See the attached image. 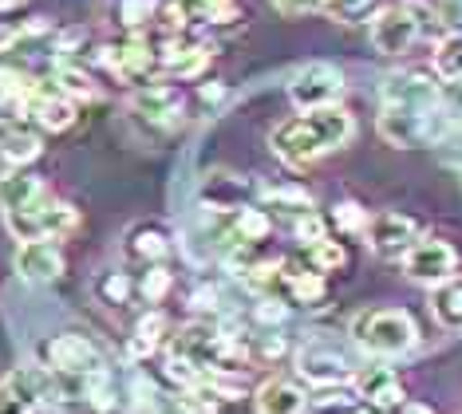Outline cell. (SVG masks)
<instances>
[{
	"label": "cell",
	"instance_id": "cell-40",
	"mask_svg": "<svg viewBox=\"0 0 462 414\" xmlns=\"http://www.w3.org/2000/svg\"><path fill=\"white\" fill-rule=\"evenodd\" d=\"M439 146H447V158H450V162H462V126H458V123L450 126V134H447Z\"/></svg>",
	"mask_w": 462,
	"mask_h": 414
},
{
	"label": "cell",
	"instance_id": "cell-34",
	"mask_svg": "<svg viewBox=\"0 0 462 414\" xmlns=\"http://www.w3.org/2000/svg\"><path fill=\"white\" fill-rule=\"evenodd\" d=\"M435 68L447 83H462V36H447L435 51Z\"/></svg>",
	"mask_w": 462,
	"mask_h": 414
},
{
	"label": "cell",
	"instance_id": "cell-26",
	"mask_svg": "<svg viewBox=\"0 0 462 414\" xmlns=\"http://www.w3.org/2000/svg\"><path fill=\"white\" fill-rule=\"evenodd\" d=\"M309 414H364V399L356 395V387H320L309 399Z\"/></svg>",
	"mask_w": 462,
	"mask_h": 414
},
{
	"label": "cell",
	"instance_id": "cell-31",
	"mask_svg": "<svg viewBox=\"0 0 462 414\" xmlns=\"http://www.w3.org/2000/svg\"><path fill=\"white\" fill-rule=\"evenodd\" d=\"M154 16H159V5H154V0H119V5H115V20L131 32L154 24Z\"/></svg>",
	"mask_w": 462,
	"mask_h": 414
},
{
	"label": "cell",
	"instance_id": "cell-13",
	"mask_svg": "<svg viewBox=\"0 0 462 414\" xmlns=\"http://www.w3.org/2000/svg\"><path fill=\"white\" fill-rule=\"evenodd\" d=\"M277 292L285 296L289 304H297V308H324V300H328V284H324V272L309 269V264H304L300 257L281 264Z\"/></svg>",
	"mask_w": 462,
	"mask_h": 414
},
{
	"label": "cell",
	"instance_id": "cell-1",
	"mask_svg": "<svg viewBox=\"0 0 462 414\" xmlns=\"http://www.w3.org/2000/svg\"><path fill=\"white\" fill-rule=\"evenodd\" d=\"M356 134V123L344 107H320V111H304L297 119H285L281 126H273L269 146L281 162L289 166H309L317 158L340 151L344 143Z\"/></svg>",
	"mask_w": 462,
	"mask_h": 414
},
{
	"label": "cell",
	"instance_id": "cell-39",
	"mask_svg": "<svg viewBox=\"0 0 462 414\" xmlns=\"http://www.w3.org/2000/svg\"><path fill=\"white\" fill-rule=\"evenodd\" d=\"M273 5H277L281 13H289V16H300V13H312V8H320L324 0H273Z\"/></svg>",
	"mask_w": 462,
	"mask_h": 414
},
{
	"label": "cell",
	"instance_id": "cell-28",
	"mask_svg": "<svg viewBox=\"0 0 462 414\" xmlns=\"http://www.w3.org/2000/svg\"><path fill=\"white\" fill-rule=\"evenodd\" d=\"M300 261L309 264V269H317V272H336V269H344V264H348V249L324 233V237L309 241V245L300 249Z\"/></svg>",
	"mask_w": 462,
	"mask_h": 414
},
{
	"label": "cell",
	"instance_id": "cell-36",
	"mask_svg": "<svg viewBox=\"0 0 462 414\" xmlns=\"http://www.w3.org/2000/svg\"><path fill=\"white\" fill-rule=\"evenodd\" d=\"M265 201L269 206H281L285 214H309L312 209V198L304 194V189H297V186H277V189H265Z\"/></svg>",
	"mask_w": 462,
	"mask_h": 414
},
{
	"label": "cell",
	"instance_id": "cell-19",
	"mask_svg": "<svg viewBox=\"0 0 462 414\" xmlns=\"http://www.w3.org/2000/svg\"><path fill=\"white\" fill-rule=\"evenodd\" d=\"M383 107H439V87L423 71H399L380 91Z\"/></svg>",
	"mask_w": 462,
	"mask_h": 414
},
{
	"label": "cell",
	"instance_id": "cell-14",
	"mask_svg": "<svg viewBox=\"0 0 462 414\" xmlns=\"http://www.w3.org/2000/svg\"><path fill=\"white\" fill-rule=\"evenodd\" d=\"M16 276L28 284H48L56 276H64L68 269V257L56 241H28V245L16 249Z\"/></svg>",
	"mask_w": 462,
	"mask_h": 414
},
{
	"label": "cell",
	"instance_id": "cell-29",
	"mask_svg": "<svg viewBox=\"0 0 462 414\" xmlns=\"http://www.w3.org/2000/svg\"><path fill=\"white\" fill-rule=\"evenodd\" d=\"M134 292H139V284H134L127 272H115V269H111V272H103L99 281H96V296H99L103 304H111V308L127 304Z\"/></svg>",
	"mask_w": 462,
	"mask_h": 414
},
{
	"label": "cell",
	"instance_id": "cell-37",
	"mask_svg": "<svg viewBox=\"0 0 462 414\" xmlns=\"http://www.w3.org/2000/svg\"><path fill=\"white\" fill-rule=\"evenodd\" d=\"M320 8L332 20H356V16H364L367 8H372V0H324Z\"/></svg>",
	"mask_w": 462,
	"mask_h": 414
},
{
	"label": "cell",
	"instance_id": "cell-8",
	"mask_svg": "<svg viewBox=\"0 0 462 414\" xmlns=\"http://www.w3.org/2000/svg\"><path fill=\"white\" fill-rule=\"evenodd\" d=\"M458 269L455 245H447L443 237H419L415 249L403 257V272L419 284H443Z\"/></svg>",
	"mask_w": 462,
	"mask_h": 414
},
{
	"label": "cell",
	"instance_id": "cell-9",
	"mask_svg": "<svg viewBox=\"0 0 462 414\" xmlns=\"http://www.w3.org/2000/svg\"><path fill=\"white\" fill-rule=\"evenodd\" d=\"M48 399L44 367H16L0 379V414H36Z\"/></svg>",
	"mask_w": 462,
	"mask_h": 414
},
{
	"label": "cell",
	"instance_id": "cell-17",
	"mask_svg": "<svg viewBox=\"0 0 462 414\" xmlns=\"http://www.w3.org/2000/svg\"><path fill=\"white\" fill-rule=\"evenodd\" d=\"M356 395L364 399V407H375V410H395L403 407V383L392 367H364L356 371Z\"/></svg>",
	"mask_w": 462,
	"mask_h": 414
},
{
	"label": "cell",
	"instance_id": "cell-23",
	"mask_svg": "<svg viewBox=\"0 0 462 414\" xmlns=\"http://www.w3.org/2000/svg\"><path fill=\"white\" fill-rule=\"evenodd\" d=\"M202 201H206V209H241V206H249V189L237 174L217 170V174H206Z\"/></svg>",
	"mask_w": 462,
	"mask_h": 414
},
{
	"label": "cell",
	"instance_id": "cell-18",
	"mask_svg": "<svg viewBox=\"0 0 462 414\" xmlns=\"http://www.w3.org/2000/svg\"><path fill=\"white\" fill-rule=\"evenodd\" d=\"M297 375L312 387H340L352 379V363L336 352H324V347H304L297 355Z\"/></svg>",
	"mask_w": 462,
	"mask_h": 414
},
{
	"label": "cell",
	"instance_id": "cell-42",
	"mask_svg": "<svg viewBox=\"0 0 462 414\" xmlns=\"http://www.w3.org/2000/svg\"><path fill=\"white\" fill-rule=\"evenodd\" d=\"M28 0H0V13H16V8H24Z\"/></svg>",
	"mask_w": 462,
	"mask_h": 414
},
{
	"label": "cell",
	"instance_id": "cell-20",
	"mask_svg": "<svg viewBox=\"0 0 462 414\" xmlns=\"http://www.w3.org/2000/svg\"><path fill=\"white\" fill-rule=\"evenodd\" d=\"M24 115H32V119L44 126V131H71V126H76V99H68L60 87H48V83H40L36 95L28 99Z\"/></svg>",
	"mask_w": 462,
	"mask_h": 414
},
{
	"label": "cell",
	"instance_id": "cell-22",
	"mask_svg": "<svg viewBox=\"0 0 462 414\" xmlns=\"http://www.w3.org/2000/svg\"><path fill=\"white\" fill-rule=\"evenodd\" d=\"M254 402H257V414H304L309 410V399H304V391L292 379H269V383H261Z\"/></svg>",
	"mask_w": 462,
	"mask_h": 414
},
{
	"label": "cell",
	"instance_id": "cell-6",
	"mask_svg": "<svg viewBox=\"0 0 462 414\" xmlns=\"http://www.w3.org/2000/svg\"><path fill=\"white\" fill-rule=\"evenodd\" d=\"M289 99L300 111H320V107H336L344 99V76L332 63H309L300 68L289 83Z\"/></svg>",
	"mask_w": 462,
	"mask_h": 414
},
{
	"label": "cell",
	"instance_id": "cell-21",
	"mask_svg": "<svg viewBox=\"0 0 462 414\" xmlns=\"http://www.w3.org/2000/svg\"><path fill=\"white\" fill-rule=\"evenodd\" d=\"M123 253H127V261L143 264V269H154V264H166L171 261V233H166L162 225H154V221H143V225L131 229L127 245H123Z\"/></svg>",
	"mask_w": 462,
	"mask_h": 414
},
{
	"label": "cell",
	"instance_id": "cell-2",
	"mask_svg": "<svg viewBox=\"0 0 462 414\" xmlns=\"http://www.w3.org/2000/svg\"><path fill=\"white\" fill-rule=\"evenodd\" d=\"M76 225H79L76 206L60 194H51V189H40L36 198L5 209V229L13 233L20 245H28V241H60Z\"/></svg>",
	"mask_w": 462,
	"mask_h": 414
},
{
	"label": "cell",
	"instance_id": "cell-4",
	"mask_svg": "<svg viewBox=\"0 0 462 414\" xmlns=\"http://www.w3.org/2000/svg\"><path fill=\"white\" fill-rule=\"evenodd\" d=\"M36 359H40V367L56 371V375H83V379L107 375V352H103L96 339H88L79 332L48 336L36 347Z\"/></svg>",
	"mask_w": 462,
	"mask_h": 414
},
{
	"label": "cell",
	"instance_id": "cell-15",
	"mask_svg": "<svg viewBox=\"0 0 462 414\" xmlns=\"http://www.w3.org/2000/svg\"><path fill=\"white\" fill-rule=\"evenodd\" d=\"M154 51H159V71L171 79H194V76H202L209 63L206 44H194V40H182V36L159 40Z\"/></svg>",
	"mask_w": 462,
	"mask_h": 414
},
{
	"label": "cell",
	"instance_id": "cell-5",
	"mask_svg": "<svg viewBox=\"0 0 462 414\" xmlns=\"http://www.w3.org/2000/svg\"><path fill=\"white\" fill-rule=\"evenodd\" d=\"M455 119L443 115V107H383L380 111V134L392 146H430L443 143Z\"/></svg>",
	"mask_w": 462,
	"mask_h": 414
},
{
	"label": "cell",
	"instance_id": "cell-35",
	"mask_svg": "<svg viewBox=\"0 0 462 414\" xmlns=\"http://www.w3.org/2000/svg\"><path fill=\"white\" fill-rule=\"evenodd\" d=\"M171 289H174V276H171L166 264H154V269H146L143 281H139V296H143L146 304H162L166 296H171Z\"/></svg>",
	"mask_w": 462,
	"mask_h": 414
},
{
	"label": "cell",
	"instance_id": "cell-11",
	"mask_svg": "<svg viewBox=\"0 0 462 414\" xmlns=\"http://www.w3.org/2000/svg\"><path fill=\"white\" fill-rule=\"evenodd\" d=\"M44 154V138L24 119H0V174L28 170Z\"/></svg>",
	"mask_w": 462,
	"mask_h": 414
},
{
	"label": "cell",
	"instance_id": "cell-32",
	"mask_svg": "<svg viewBox=\"0 0 462 414\" xmlns=\"http://www.w3.org/2000/svg\"><path fill=\"white\" fill-rule=\"evenodd\" d=\"M154 414H217V407L186 387V391H178V395L159 399V410H154Z\"/></svg>",
	"mask_w": 462,
	"mask_h": 414
},
{
	"label": "cell",
	"instance_id": "cell-10",
	"mask_svg": "<svg viewBox=\"0 0 462 414\" xmlns=\"http://www.w3.org/2000/svg\"><path fill=\"white\" fill-rule=\"evenodd\" d=\"M419 40V13L407 5H392L372 20V44L383 56H403Z\"/></svg>",
	"mask_w": 462,
	"mask_h": 414
},
{
	"label": "cell",
	"instance_id": "cell-27",
	"mask_svg": "<svg viewBox=\"0 0 462 414\" xmlns=\"http://www.w3.org/2000/svg\"><path fill=\"white\" fill-rule=\"evenodd\" d=\"M40 189H48V186H44V178H40V174H32V170H13V174H0V214H5V209H13V206H20V201L36 198Z\"/></svg>",
	"mask_w": 462,
	"mask_h": 414
},
{
	"label": "cell",
	"instance_id": "cell-25",
	"mask_svg": "<svg viewBox=\"0 0 462 414\" xmlns=\"http://www.w3.org/2000/svg\"><path fill=\"white\" fill-rule=\"evenodd\" d=\"M166 332H171V320L166 312H146L139 324H134V336H131V359H143V355H154V347L166 344Z\"/></svg>",
	"mask_w": 462,
	"mask_h": 414
},
{
	"label": "cell",
	"instance_id": "cell-41",
	"mask_svg": "<svg viewBox=\"0 0 462 414\" xmlns=\"http://www.w3.org/2000/svg\"><path fill=\"white\" fill-rule=\"evenodd\" d=\"M392 414H435V410L423 407V402H403V407H395Z\"/></svg>",
	"mask_w": 462,
	"mask_h": 414
},
{
	"label": "cell",
	"instance_id": "cell-3",
	"mask_svg": "<svg viewBox=\"0 0 462 414\" xmlns=\"http://www.w3.org/2000/svg\"><path fill=\"white\" fill-rule=\"evenodd\" d=\"M352 339L372 355H403L419 344V327L403 308H364L352 320Z\"/></svg>",
	"mask_w": 462,
	"mask_h": 414
},
{
	"label": "cell",
	"instance_id": "cell-38",
	"mask_svg": "<svg viewBox=\"0 0 462 414\" xmlns=\"http://www.w3.org/2000/svg\"><path fill=\"white\" fill-rule=\"evenodd\" d=\"M226 99H229V87H226V83H202V87H198V103H202L206 111L222 107Z\"/></svg>",
	"mask_w": 462,
	"mask_h": 414
},
{
	"label": "cell",
	"instance_id": "cell-24",
	"mask_svg": "<svg viewBox=\"0 0 462 414\" xmlns=\"http://www.w3.org/2000/svg\"><path fill=\"white\" fill-rule=\"evenodd\" d=\"M430 312H435V320L443 327L462 332V276H450V281L435 284V292H430Z\"/></svg>",
	"mask_w": 462,
	"mask_h": 414
},
{
	"label": "cell",
	"instance_id": "cell-16",
	"mask_svg": "<svg viewBox=\"0 0 462 414\" xmlns=\"http://www.w3.org/2000/svg\"><path fill=\"white\" fill-rule=\"evenodd\" d=\"M166 16H171L174 24L229 28L241 20V0H171Z\"/></svg>",
	"mask_w": 462,
	"mask_h": 414
},
{
	"label": "cell",
	"instance_id": "cell-12",
	"mask_svg": "<svg viewBox=\"0 0 462 414\" xmlns=\"http://www.w3.org/2000/svg\"><path fill=\"white\" fill-rule=\"evenodd\" d=\"M131 107L134 115L151 119L154 126H178L182 123V111H186V95L174 87V83H146L131 95Z\"/></svg>",
	"mask_w": 462,
	"mask_h": 414
},
{
	"label": "cell",
	"instance_id": "cell-30",
	"mask_svg": "<svg viewBox=\"0 0 462 414\" xmlns=\"http://www.w3.org/2000/svg\"><path fill=\"white\" fill-rule=\"evenodd\" d=\"M56 87L64 91L68 99H99L96 79H91L83 68H71V63H64V68L56 71Z\"/></svg>",
	"mask_w": 462,
	"mask_h": 414
},
{
	"label": "cell",
	"instance_id": "cell-33",
	"mask_svg": "<svg viewBox=\"0 0 462 414\" xmlns=\"http://www.w3.org/2000/svg\"><path fill=\"white\" fill-rule=\"evenodd\" d=\"M367 209L356 206V201H340V206H332V225L344 233V237H364L367 233Z\"/></svg>",
	"mask_w": 462,
	"mask_h": 414
},
{
	"label": "cell",
	"instance_id": "cell-7",
	"mask_svg": "<svg viewBox=\"0 0 462 414\" xmlns=\"http://www.w3.org/2000/svg\"><path fill=\"white\" fill-rule=\"evenodd\" d=\"M364 237H367V245H372V253H380V257H387V261H403L419 241V221L387 209V214H375L372 221H367Z\"/></svg>",
	"mask_w": 462,
	"mask_h": 414
}]
</instances>
